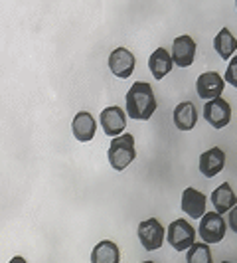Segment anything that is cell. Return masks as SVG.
<instances>
[{"instance_id":"obj_1","label":"cell","mask_w":237,"mask_h":263,"mask_svg":"<svg viewBox=\"0 0 237 263\" xmlns=\"http://www.w3.org/2000/svg\"><path fill=\"white\" fill-rule=\"evenodd\" d=\"M156 111V95L150 83L134 81L127 91V115L134 121H148Z\"/></svg>"},{"instance_id":"obj_2","label":"cell","mask_w":237,"mask_h":263,"mask_svg":"<svg viewBox=\"0 0 237 263\" xmlns=\"http://www.w3.org/2000/svg\"><path fill=\"white\" fill-rule=\"evenodd\" d=\"M107 158L109 164L113 166V171H125L132 160L136 158V148H134V137L131 133H125L117 139L111 141L109 151H107Z\"/></svg>"},{"instance_id":"obj_3","label":"cell","mask_w":237,"mask_h":263,"mask_svg":"<svg viewBox=\"0 0 237 263\" xmlns=\"http://www.w3.org/2000/svg\"><path fill=\"white\" fill-rule=\"evenodd\" d=\"M166 241L176 251H188L196 243V228L186 222L184 218L174 220L166 228Z\"/></svg>"},{"instance_id":"obj_4","label":"cell","mask_w":237,"mask_h":263,"mask_svg":"<svg viewBox=\"0 0 237 263\" xmlns=\"http://www.w3.org/2000/svg\"><path fill=\"white\" fill-rule=\"evenodd\" d=\"M225 232H227V222L218 212H208L200 220V226H198V236L202 237L204 243H208V246L220 243L225 237Z\"/></svg>"},{"instance_id":"obj_5","label":"cell","mask_w":237,"mask_h":263,"mask_svg":"<svg viewBox=\"0 0 237 263\" xmlns=\"http://www.w3.org/2000/svg\"><path fill=\"white\" fill-rule=\"evenodd\" d=\"M139 241L146 251H156L162 248L164 237H166V228L158 222L156 218H148L139 224Z\"/></svg>"},{"instance_id":"obj_6","label":"cell","mask_w":237,"mask_h":263,"mask_svg":"<svg viewBox=\"0 0 237 263\" xmlns=\"http://www.w3.org/2000/svg\"><path fill=\"white\" fill-rule=\"evenodd\" d=\"M134 66H136V58L127 48H115L109 53V69L115 78L129 79L134 73Z\"/></svg>"},{"instance_id":"obj_7","label":"cell","mask_w":237,"mask_h":263,"mask_svg":"<svg viewBox=\"0 0 237 263\" xmlns=\"http://www.w3.org/2000/svg\"><path fill=\"white\" fill-rule=\"evenodd\" d=\"M103 133L111 139H117L121 135H125V127H127V113L118 105L105 107L99 115Z\"/></svg>"},{"instance_id":"obj_8","label":"cell","mask_w":237,"mask_h":263,"mask_svg":"<svg viewBox=\"0 0 237 263\" xmlns=\"http://www.w3.org/2000/svg\"><path fill=\"white\" fill-rule=\"evenodd\" d=\"M204 119L210 123L213 129H224L231 121V107L224 97L206 101L204 105Z\"/></svg>"},{"instance_id":"obj_9","label":"cell","mask_w":237,"mask_h":263,"mask_svg":"<svg viewBox=\"0 0 237 263\" xmlns=\"http://www.w3.org/2000/svg\"><path fill=\"white\" fill-rule=\"evenodd\" d=\"M225 87V79L218 73V71H204L202 76H198L196 79V91L202 99L211 101L222 97Z\"/></svg>"},{"instance_id":"obj_10","label":"cell","mask_w":237,"mask_h":263,"mask_svg":"<svg viewBox=\"0 0 237 263\" xmlns=\"http://www.w3.org/2000/svg\"><path fill=\"white\" fill-rule=\"evenodd\" d=\"M206 204H208V198L204 192H200L196 188H186L182 192V200H180V208L182 212H186L192 220H202L208 212H206Z\"/></svg>"},{"instance_id":"obj_11","label":"cell","mask_w":237,"mask_h":263,"mask_svg":"<svg viewBox=\"0 0 237 263\" xmlns=\"http://www.w3.org/2000/svg\"><path fill=\"white\" fill-rule=\"evenodd\" d=\"M196 42L192 36H178L172 42V60L180 67H190L196 60Z\"/></svg>"},{"instance_id":"obj_12","label":"cell","mask_w":237,"mask_h":263,"mask_svg":"<svg viewBox=\"0 0 237 263\" xmlns=\"http://www.w3.org/2000/svg\"><path fill=\"white\" fill-rule=\"evenodd\" d=\"M200 172L206 176V178H213L218 176L220 172L224 171L225 166V153L220 148V146H213V148H208L200 155Z\"/></svg>"},{"instance_id":"obj_13","label":"cell","mask_w":237,"mask_h":263,"mask_svg":"<svg viewBox=\"0 0 237 263\" xmlns=\"http://www.w3.org/2000/svg\"><path fill=\"white\" fill-rule=\"evenodd\" d=\"M97 131V123L89 111H79L75 113V117L71 121V133L77 139L79 143H89L95 137Z\"/></svg>"},{"instance_id":"obj_14","label":"cell","mask_w":237,"mask_h":263,"mask_svg":"<svg viewBox=\"0 0 237 263\" xmlns=\"http://www.w3.org/2000/svg\"><path fill=\"white\" fill-rule=\"evenodd\" d=\"M174 66L176 64L172 60V53L166 48H156L154 52L150 53V58H148V69H150L152 78L158 79V81L166 78Z\"/></svg>"},{"instance_id":"obj_15","label":"cell","mask_w":237,"mask_h":263,"mask_svg":"<svg viewBox=\"0 0 237 263\" xmlns=\"http://www.w3.org/2000/svg\"><path fill=\"white\" fill-rule=\"evenodd\" d=\"M211 204H213V212H218L220 216L229 214L237 206V196L229 182L220 184L213 192H211Z\"/></svg>"},{"instance_id":"obj_16","label":"cell","mask_w":237,"mask_h":263,"mask_svg":"<svg viewBox=\"0 0 237 263\" xmlns=\"http://www.w3.org/2000/svg\"><path fill=\"white\" fill-rule=\"evenodd\" d=\"M198 123V109L192 101H182L174 109V125L180 131H192Z\"/></svg>"},{"instance_id":"obj_17","label":"cell","mask_w":237,"mask_h":263,"mask_svg":"<svg viewBox=\"0 0 237 263\" xmlns=\"http://www.w3.org/2000/svg\"><path fill=\"white\" fill-rule=\"evenodd\" d=\"M91 263H121V250L115 241L103 239L91 251Z\"/></svg>"},{"instance_id":"obj_18","label":"cell","mask_w":237,"mask_h":263,"mask_svg":"<svg viewBox=\"0 0 237 263\" xmlns=\"http://www.w3.org/2000/svg\"><path fill=\"white\" fill-rule=\"evenodd\" d=\"M213 48H215L218 55H220L222 60H225V62L233 58V53H235V50H237V38L231 34L229 28H222V30L215 34V38H213Z\"/></svg>"},{"instance_id":"obj_19","label":"cell","mask_w":237,"mask_h":263,"mask_svg":"<svg viewBox=\"0 0 237 263\" xmlns=\"http://www.w3.org/2000/svg\"><path fill=\"white\" fill-rule=\"evenodd\" d=\"M186 263H213L211 250L208 243H194L186 251Z\"/></svg>"},{"instance_id":"obj_20","label":"cell","mask_w":237,"mask_h":263,"mask_svg":"<svg viewBox=\"0 0 237 263\" xmlns=\"http://www.w3.org/2000/svg\"><path fill=\"white\" fill-rule=\"evenodd\" d=\"M225 83H229V85H233L237 89V55H233L231 60H229V66H227V71H225Z\"/></svg>"},{"instance_id":"obj_21","label":"cell","mask_w":237,"mask_h":263,"mask_svg":"<svg viewBox=\"0 0 237 263\" xmlns=\"http://www.w3.org/2000/svg\"><path fill=\"white\" fill-rule=\"evenodd\" d=\"M227 226H229V230H231L233 234H237V206L231 212H229V218H227Z\"/></svg>"},{"instance_id":"obj_22","label":"cell","mask_w":237,"mask_h":263,"mask_svg":"<svg viewBox=\"0 0 237 263\" xmlns=\"http://www.w3.org/2000/svg\"><path fill=\"white\" fill-rule=\"evenodd\" d=\"M8 263H28V261L24 259V257H22V255H14V257Z\"/></svg>"},{"instance_id":"obj_23","label":"cell","mask_w":237,"mask_h":263,"mask_svg":"<svg viewBox=\"0 0 237 263\" xmlns=\"http://www.w3.org/2000/svg\"><path fill=\"white\" fill-rule=\"evenodd\" d=\"M141 263H154V261H141Z\"/></svg>"},{"instance_id":"obj_24","label":"cell","mask_w":237,"mask_h":263,"mask_svg":"<svg viewBox=\"0 0 237 263\" xmlns=\"http://www.w3.org/2000/svg\"><path fill=\"white\" fill-rule=\"evenodd\" d=\"M222 263H233V261H222Z\"/></svg>"},{"instance_id":"obj_25","label":"cell","mask_w":237,"mask_h":263,"mask_svg":"<svg viewBox=\"0 0 237 263\" xmlns=\"http://www.w3.org/2000/svg\"><path fill=\"white\" fill-rule=\"evenodd\" d=\"M235 6H237V4H235Z\"/></svg>"}]
</instances>
